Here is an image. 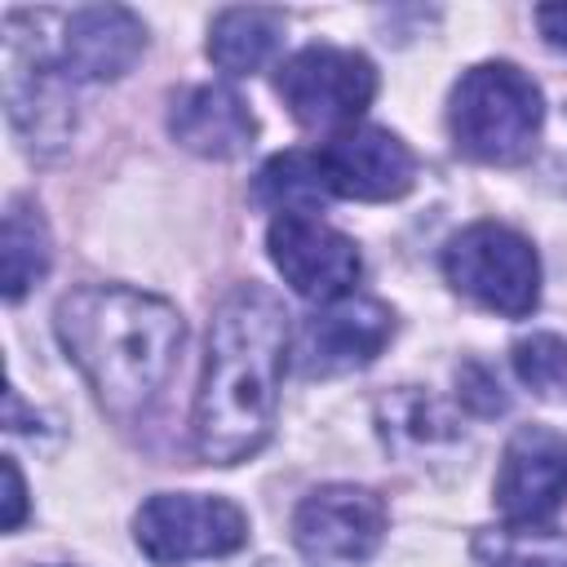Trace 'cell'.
<instances>
[{"mask_svg": "<svg viewBox=\"0 0 567 567\" xmlns=\"http://www.w3.org/2000/svg\"><path fill=\"white\" fill-rule=\"evenodd\" d=\"M288 354V310L261 284H239L208 319L204 381L195 394V452L208 465L252 456L275 425Z\"/></svg>", "mask_w": 567, "mask_h": 567, "instance_id": "cell-1", "label": "cell"}, {"mask_svg": "<svg viewBox=\"0 0 567 567\" xmlns=\"http://www.w3.org/2000/svg\"><path fill=\"white\" fill-rule=\"evenodd\" d=\"M53 328L97 403L120 421L142 416L159 399L182 350V315L164 297L120 284L71 288Z\"/></svg>", "mask_w": 567, "mask_h": 567, "instance_id": "cell-2", "label": "cell"}, {"mask_svg": "<svg viewBox=\"0 0 567 567\" xmlns=\"http://www.w3.org/2000/svg\"><path fill=\"white\" fill-rule=\"evenodd\" d=\"M540 89L514 62L470 66L447 102V128L461 155L483 164H518L540 133Z\"/></svg>", "mask_w": 567, "mask_h": 567, "instance_id": "cell-3", "label": "cell"}, {"mask_svg": "<svg viewBox=\"0 0 567 567\" xmlns=\"http://www.w3.org/2000/svg\"><path fill=\"white\" fill-rule=\"evenodd\" d=\"M443 270L456 292L474 297L483 310H496L505 319H523L540 301V261L536 248L501 226V221H474L443 248Z\"/></svg>", "mask_w": 567, "mask_h": 567, "instance_id": "cell-4", "label": "cell"}, {"mask_svg": "<svg viewBox=\"0 0 567 567\" xmlns=\"http://www.w3.org/2000/svg\"><path fill=\"white\" fill-rule=\"evenodd\" d=\"M4 106L18 137L35 155H58L71 142V75L58 66L49 40H27L13 18H4Z\"/></svg>", "mask_w": 567, "mask_h": 567, "instance_id": "cell-5", "label": "cell"}, {"mask_svg": "<svg viewBox=\"0 0 567 567\" xmlns=\"http://www.w3.org/2000/svg\"><path fill=\"white\" fill-rule=\"evenodd\" d=\"M275 89L301 128H341L346 133L377 97V71L354 49L306 44L301 53H292L279 66Z\"/></svg>", "mask_w": 567, "mask_h": 567, "instance_id": "cell-6", "label": "cell"}, {"mask_svg": "<svg viewBox=\"0 0 567 567\" xmlns=\"http://www.w3.org/2000/svg\"><path fill=\"white\" fill-rule=\"evenodd\" d=\"M137 549L159 563L177 567L190 558H221L235 554L248 540V518L239 505L221 496H195V492H155L142 501L133 518Z\"/></svg>", "mask_w": 567, "mask_h": 567, "instance_id": "cell-7", "label": "cell"}, {"mask_svg": "<svg viewBox=\"0 0 567 567\" xmlns=\"http://www.w3.org/2000/svg\"><path fill=\"white\" fill-rule=\"evenodd\" d=\"M385 536V501L354 483L310 492L292 514V540L315 567H359Z\"/></svg>", "mask_w": 567, "mask_h": 567, "instance_id": "cell-8", "label": "cell"}, {"mask_svg": "<svg viewBox=\"0 0 567 567\" xmlns=\"http://www.w3.org/2000/svg\"><path fill=\"white\" fill-rule=\"evenodd\" d=\"M266 248H270V261L279 266V275L288 279V288L310 301H323V306L350 297V288L363 270L354 239L332 230L319 217H275Z\"/></svg>", "mask_w": 567, "mask_h": 567, "instance_id": "cell-9", "label": "cell"}, {"mask_svg": "<svg viewBox=\"0 0 567 567\" xmlns=\"http://www.w3.org/2000/svg\"><path fill=\"white\" fill-rule=\"evenodd\" d=\"M567 501V439L549 425H518L496 474V509L505 523H549Z\"/></svg>", "mask_w": 567, "mask_h": 567, "instance_id": "cell-10", "label": "cell"}, {"mask_svg": "<svg viewBox=\"0 0 567 567\" xmlns=\"http://www.w3.org/2000/svg\"><path fill=\"white\" fill-rule=\"evenodd\" d=\"M323 173L341 199H399L416 182V155L403 137L377 124H354L337 133L323 151Z\"/></svg>", "mask_w": 567, "mask_h": 567, "instance_id": "cell-11", "label": "cell"}, {"mask_svg": "<svg viewBox=\"0 0 567 567\" xmlns=\"http://www.w3.org/2000/svg\"><path fill=\"white\" fill-rule=\"evenodd\" d=\"M394 332V315L377 297H341L328 301L301 337V368L310 377H337L350 368L372 363Z\"/></svg>", "mask_w": 567, "mask_h": 567, "instance_id": "cell-12", "label": "cell"}, {"mask_svg": "<svg viewBox=\"0 0 567 567\" xmlns=\"http://www.w3.org/2000/svg\"><path fill=\"white\" fill-rule=\"evenodd\" d=\"M146 49V27L120 4H89L62 18L58 66L71 80H120Z\"/></svg>", "mask_w": 567, "mask_h": 567, "instance_id": "cell-13", "label": "cell"}, {"mask_svg": "<svg viewBox=\"0 0 567 567\" xmlns=\"http://www.w3.org/2000/svg\"><path fill=\"white\" fill-rule=\"evenodd\" d=\"M168 133L204 159H235L252 146L257 120L248 102L226 84H190L168 106Z\"/></svg>", "mask_w": 567, "mask_h": 567, "instance_id": "cell-14", "label": "cell"}, {"mask_svg": "<svg viewBox=\"0 0 567 567\" xmlns=\"http://www.w3.org/2000/svg\"><path fill=\"white\" fill-rule=\"evenodd\" d=\"M284 44V13L279 9H226L213 18L208 58L226 75L261 71Z\"/></svg>", "mask_w": 567, "mask_h": 567, "instance_id": "cell-15", "label": "cell"}, {"mask_svg": "<svg viewBox=\"0 0 567 567\" xmlns=\"http://www.w3.org/2000/svg\"><path fill=\"white\" fill-rule=\"evenodd\" d=\"M257 204H266L279 217H319V208L332 199L328 173L319 151H284L270 155L257 173Z\"/></svg>", "mask_w": 567, "mask_h": 567, "instance_id": "cell-16", "label": "cell"}, {"mask_svg": "<svg viewBox=\"0 0 567 567\" xmlns=\"http://www.w3.org/2000/svg\"><path fill=\"white\" fill-rule=\"evenodd\" d=\"M49 261H53V244L44 217L27 199H13L4 213V297L22 301L31 284L44 279Z\"/></svg>", "mask_w": 567, "mask_h": 567, "instance_id": "cell-17", "label": "cell"}, {"mask_svg": "<svg viewBox=\"0 0 567 567\" xmlns=\"http://www.w3.org/2000/svg\"><path fill=\"white\" fill-rule=\"evenodd\" d=\"M478 567H567V536L549 523H501L474 536Z\"/></svg>", "mask_w": 567, "mask_h": 567, "instance_id": "cell-18", "label": "cell"}, {"mask_svg": "<svg viewBox=\"0 0 567 567\" xmlns=\"http://www.w3.org/2000/svg\"><path fill=\"white\" fill-rule=\"evenodd\" d=\"M452 425H456V421H452L430 394L403 390V394L381 399V430H385L390 439H408V443L425 447V443H439V439H456Z\"/></svg>", "mask_w": 567, "mask_h": 567, "instance_id": "cell-19", "label": "cell"}, {"mask_svg": "<svg viewBox=\"0 0 567 567\" xmlns=\"http://www.w3.org/2000/svg\"><path fill=\"white\" fill-rule=\"evenodd\" d=\"M514 372L545 399L567 403V341L554 332H532L514 346Z\"/></svg>", "mask_w": 567, "mask_h": 567, "instance_id": "cell-20", "label": "cell"}, {"mask_svg": "<svg viewBox=\"0 0 567 567\" xmlns=\"http://www.w3.org/2000/svg\"><path fill=\"white\" fill-rule=\"evenodd\" d=\"M456 390H461V403H465L470 412H478V416L505 412V390H501V381L492 377V368H483V363H465V368L456 372Z\"/></svg>", "mask_w": 567, "mask_h": 567, "instance_id": "cell-21", "label": "cell"}, {"mask_svg": "<svg viewBox=\"0 0 567 567\" xmlns=\"http://www.w3.org/2000/svg\"><path fill=\"white\" fill-rule=\"evenodd\" d=\"M4 483H9V509H4V532H18L22 527V514H27V487H22V470L13 456H4Z\"/></svg>", "mask_w": 567, "mask_h": 567, "instance_id": "cell-22", "label": "cell"}, {"mask_svg": "<svg viewBox=\"0 0 567 567\" xmlns=\"http://www.w3.org/2000/svg\"><path fill=\"white\" fill-rule=\"evenodd\" d=\"M536 27L554 49H567V4H540L536 9Z\"/></svg>", "mask_w": 567, "mask_h": 567, "instance_id": "cell-23", "label": "cell"}]
</instances>
